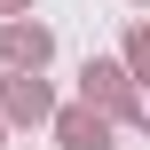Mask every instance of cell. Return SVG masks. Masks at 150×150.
Listing matches in <instances>:
<instances>
[{
  "label": "cell",
  "mask_w": 150,
  "mask_h": 150,
  "mask_svg": "<svg viewBox=\"0 0 150 150\" xmlns=\"http://www.w3.org/2000/svg\"><path fill=\"white\" fill-rule=\"evenodd\" d=\"M0 55H8V63H40V55H47V32H40V24L24 32V24H16V32H0Z\"/></svg>",
  "instance_id": "obj_1"
},
{
  "label": "cell",
  "mask_w": 150,
  "mask_h": 150,
  "mask_svg": "<svg viewBox=\"0 0 150 150\" xmlns=\"http://www.w3.org/2000/svg\"><path fill=\"white\" fill-rule=\"evenodd\" d=\"M87 95H103L111 111H127V87H119V71H111V63H87Z\"/></svg>",
  "instance_id": "obj_2"
},
{
  "label": "cell",
  "mask_w": 150,
  "mask_h": 150,
  "mask_svg": "<svg viewBox=\"0 0 150 150\" xmlns=\"http://www.w3.org/2000/svg\"><path fill=\"white\" fill-rule=\"evenodd\" d=\"M63 142L71 150H103V119H79V111H71V119H63Z\"/></svg>",
  "instance_id": "obj_3"
},
{
  "label": "cell",
  "mask_w": 150,
  "mask_h": 150,
  "mask_svg": "<svg viewBox=\"0 0 150 150\" xmlns=\"http://www.w3.org/2000/svg\"><path fill=\"white\" fill-rule=\"evenodd\" d=\"M0 8H16V0H0Z\"/></svg>",
  "instance_id": "obj_4"
}]
</instances>
